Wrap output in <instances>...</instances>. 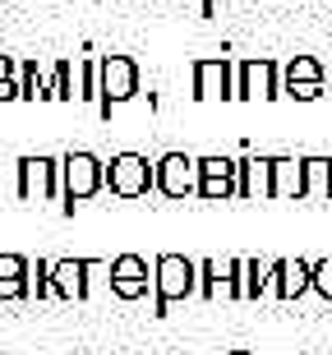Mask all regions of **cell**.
<instances>
[{
	"mask_svg": "<svg viewBox=\"0 0 332 355\" xmlns=\"http://www.w3.org/2000/svg\"><path fill=\"white\" fill-rule=\"evenodd\" d=\"M0 102H19V60L0 55Z\"/></svg>",
	"mask_w": 332,
	"mask_h": 355,
	"instance_id": "22",
	"label": "cell"
},
{
	"mask_svg": "<svg viewBox=\"0 0 332 355\" xmlns=\"http://www.w3.org/2000/svg\"><path fill=\"white\" fill-rule=\"evenodd\" d=\"M194 97L199 102L236 97V65L231 60H194Z\"/></svg>",
	"mask_w": 332,
	"mask_h": 355,
	"instance_id": "11",
	"label": "cell"
},
{
	"mask_svg": "<svg viewBox=\"0 0 332 355\" xmlns=\"http://www.w3.org/2000/svg\"><path fill=\"white\" fill-rule=\"evenodd\" d=\"M107 189L116 198H143L148 189H157V162H148L143 153H116L107 162Z\"/></svg>",
	"mask_w": 332,
	"mask_h": 355,
	"instance_id": "3",
	"label": "cell"
},
{
	"mask_svg": "<svg viewBox=\"0 0 332 355\" xmlns=\"http://www.w3.org/2000/svg\"><path fill=\"white\" fill-rule=\"evenodd\" d=\"M305 198H332V157H305Z\"/></svg>",
	"mask_w": 332,
	"mask_h": 355,
	"instance_id": "18",
	"label": "cell"
},
{
	"mask_svg": "<svg viewBox=\"0 0 332 355\" xmlns=\"http://www.w3.org/2000/svg\"><path fill=\"white\" fill-rule=\"evenodd\" d=\"M240 198H272V157L240 162Z\"/></svg>",
	"mask_w": 332,
	"mask_h": 355,
	"instance_id": "15",
	"label": "cell"
},
{
	"mask_svg": "<svg viewBox=\"0 0 332 355\" xmlns=\"http://www.w3.org/2000/svg\"><path fill=\"white\" fill-rule=\"evenodd\" d=\"M28 259L24 254H0V277H28Z\"/></svg>",
	"mask_w": 332,
	"mask_h": 355,
	"instance_id": "25",
	"label": "cell"
},
{
	"mask_svg": "<svg viewBox=\"0 0 332 355\" xmlns=\"http://www.w3.org/2000/svg\"><path fill=\"white\" fill-rule=\"evenodd\" d=\"M28 295H33L28 277H0V300H28Z\"/></svg>",
	"mask_w": 332,
	"mask_h": 355,
	"instance_id": "24",
	"label": "cell"
},
{
	"mask_svg": "<svg viewBox=\"0 0 332 355\" xmlns=\"http://www.w3.org/2000/svg\"><path fill=\"white\" fill-rule=\"evenodd\" d=\"M199 295L203 300H240V259H203Z\"/></svg>",
	"mask_w": 332,
	"mask_h": 355,
	"instance_id": "9",
	"label": "cell"
},
{
	"mask_svg": "<svg viewBox=\"0 0 332 355\" xmlns=\"http://www.w3.org/2000/svg\"><path fill=\"white\" fill-rule=\"evenodd\" d=\"M19 198L24 203H46L60 198V162L55 157H19Z\"/></svg>",
	"mask_w": 332,
	"mask_h": 355,
	"instance_id": "5",
	"label": "cell"
},
{
	"mask_svg": "<svg viewBox=\"0 0 332 355\" xmlns=\"http://www.w3.org/2000/svg\"><path fill=\"white\" fill-rule=\"evenodd\" d=\"M281 97H295V102H314V97H323V83H291V88H281Z\"/></svg>",
	"mask_w": 332,
	"mask_h": 355,
	"instance_id": "26",
	"label": "cell"
},
{
	"mask_svg": "<svg viewBox=\"0 0 332 355\" xmlns=\"http://www.w3.org/2000/svg\"><path fill=\"white\" fill-rule=\"evenodd\" d=\"M314 291L332 300V263H314Z\"/></svg>",
	"mask_w": 332,
	"mask_h": 355,
	"instance_id": "27",
	"label": "cell"
},
{
	"mask_svg": "<svg viewBox=\"0 0 332 355\" xmlns=\"http://www.w3.org/2000/svg\"><path fill=\"white\" fill-rule=\"evenodd\" d=\"M157 189L166 198H189L199 194V157H185V153H166L157 162Z\"/></svg>",
	"mask_w": 332,
	"mask_h": 355,
	"instance_id": "8",
	"label": "cell"
},
{
	"mask_svg": "<svg viewBox=\"0 0 332 355\" xmlns=\"http://www.w3.org/2000/svg\"><path fill=\"white\" fill-rule=\"evenodd\" d=\"M240 194V162L231 157H199V198L217 203V198Z\"/></svg>",
	"mask_w": 332,
	"mask_h": 355,
	"instance_id": "10",
	"label": "cell"
},
{
	"mask_svg": "<svg viewBox=\"0 0 332 355\" xmlns=\"http://www.w3.org/2000/svg\"><path fill=\"white\" fill-rule=\"evenodd\" d=\"M226 355H250V351H226Z\"/></svg>",
	"mask_w": 332,
	"mask_h": 355,
	"instance_id": "29",
	"label": "cell"
},
{
	"mask_svg": "<svg viewBox=\"0 0 332 355\" xmlns=\"http://www.w3.org/2000/svg\"><path fill=\"white\" fill-rule=\"evenodd\" d=\"M199 5H203V0H199Z\"/></svg>",
	"mask_w": 332,
	"mask_h": 355,
	"instance_id": "32",
	"label": "cell"
},
{
	"mask_svg": "<svg viewBox=\"0 0 332 355\" xmlns=\"http://www.w3.org/2000/svg\"><path fill=\"white\" fill-rule=\"evenodd\" d=\"M328 83H332V69H328Z\"/></svg>",
	"mask_w": 332,
	"mask_h": 355,
	"instance_id": "31",
	"label": "cell"
},
{
	"mask_svg": "<svg viewBox=\"0 0 332 355\" xmlns=\"http://www.w3.org/2000/svg\"><path fill=\"white\" fill-rule=\"evenodd\" d=\"M272 295L277 300H300V295H309L314 291V263H305V259H277L272 263Z\"/></svg>",
	"mask_w": 332,
	"mask_h": 355,
	"instance_id": "12",
	"label": "cell"
},
{
	"mask_svg": "<svg viewBox=\"0 0 332 355\" xmlns=\"http://www.w3.org/2000/svg\"><path fill=\"white\" fill-rule=\"evenodd\" d=\"M88 272H93V259H60V263H51L55 300H83L88 295Z\"/></svg>",
	"mask_w": 332,
	"mask_h": 355,
	"instance_id": "13",
	"label": "cell"
},
{
	"mask_svg": "<svg viewBox=\"0 0 332 355\" xmlns=\"http://www.w3.org/2000/svg\"><path fill=\"white\" fill-rule=\"evenodd\" d=\"M152 272H157V318H166V309H171V300H189V295H199V263L194 259H185V254H161L157 263H152Z\"/></svg>",
	"mask_w": 332,
	"mask_h": 355,
	"instance_id": "2",
	"label": "cell"
},
{
	"mask_svg": "<svg viewBox=\"0 0 332 355\" xmlns=\"http://www.w3.org/2000/svg\"><path fill=\"white\" fill-rule=\"evenodd\" d=\"M217 5H226V0H203V14H213Z\"/></svg>",
	"mask_w": 332,
	"mask_h": 355,
	"instance_id": "28",
	"label": "cell"
},
{
	"mask_svg": "<svg viewBox=\"0 0 332 355\" xmlns=\"http://www.w3.org/2000/svg\"><path fill=\"white\" fill-rule=\"evenodd\" d=\"M28 282H33V291H37V300H55V286H51V263H46V259H37V263L28 268Z\"/></svg>",
	"mask_w": 332,
	"mask_h": 355,
	"instance_id": "23",
	"label": "cell"
},
{
	"mask_svg": "<svg viewBox=\"0 0 332 355\" xmlns=\"http://www.w3.org/2000/svg\"><path fill=\"white\" fill-rule=\"evenodd\" d=\"M134 97H139V65L130 55H102V102H97V111L111 116V106L134 102Z\"/></svg>",
	"mask_w": 332,
	"mask_h": 355,
	"instance_id": "4",
	"label": "cell"
},
{
	"mask_svg": "<svg viewBox=\"0 0 332 355\" xmlns=\"http://www.w3.org/2000/svg\"><path fill=\"white\" fill-rule=\"evenodd\" d=\"M79 102H102V60H79Z\"/></svg>",
	"mask_w": 332,
	"mask_h": 355,
	"instance_id": "21",
	"label": "cell"
},
{
	"mask_svg": "<svg viewBox=\"0 0 332 355\" xmlns=\"http://www.w3.org/2000/svg\"><path fill=\"white\" fill-rule=\"evenodd\" d=\"M19 97L24 102H51V79H42L37 60H24L19 65Z\"/></svg>",
	"mask_w": 332,
	"mask_h": 355,
	"instance_id": "19",
	"label": "cell"
},
{
	"mask_svg": "<svg viewBox=\"0 0 332 355\" xmlns=\"http://www.w3.org/2000/svg\"><path fill=\"white\" fill-rule=\"evenodd\" d=\"M291 355H305V351H291Z\"/></svg>",
	"mask_w": 332,
	"mask_h": 355,
	"instance_id": "30",
	"label": "cell"
},
{
	"mask_svg": "<svg viewBox=\"0 0 332 355\" xmlns=\"http://www.w3.org/2000/svg\"><path fill=\"white\" fill-rule=\"evenodd\" d=\"M272 286V263L263 259H240V300H259Z\"/></svg>",
	"mask_w": 332,
	"mask_h": 355,
	"instance_id": "16",
	"label": "cell"
},
{
	"mask_svg": "<svg viewBox=\"0 0 332 355\" xmlns=\"http://www.w3.org/2000/svg\"><path fill=\"white\" fill-rule=\"evenodd\" d=\"M111 291H116L120 300H143L148 286H157V272L148 268V259H139V254H120L116 263H111Z\"/></svg>",
	"mask_w": 332,
	"mask_h": 355,
	"instance_id": "7",
	"label": "cell"
},
{
	"mask_svg": "<svg viewBox=\"0 0 332 355\" xmlns=\"http://www.w3.org/2000/svg\"><path fill=\"white\" fill-rule=\"evenodd\" d=\"M236 97H245V102H272V97H281V69L272 65V60H240L236 65Z\"/></svg>",
	"mask_w": 332,
	"mask_h": 355,
	"instance_id": "6",
	"label": "cell"
},
{
	"mask_svg": "<svg viewBox=\"0 0 332 355\" xmlns=\"http://www.w3.org/2000/svg\"><path fill=\"white\" fill-rule=\"evenodd\" d=\"M51 102H79V65L60 60L51 74Z\"/></svg>",
	"mask_w": 332,
	"mask_h": 355,
	"instance_id": "20",
	"label": "cell"
},
{
	"mask_svg": "<svg viewBox=\"0 0 332 355\" xmlns=\"http://www.w3.org/2000/svg\"><path fill=\"white\" fill-rule=\"evenodd\" d=\"M272 198H305V157H272Z\"/></svg>",
	"mask_w": 332,
	"mask_h": 355,
	"instance_id": "14",
	"label": "cell"
},
{
	"mask_svg": "<svg viewBox=\"0 0 332 355\" xmlns=\"http://www.w3.org/2000/svg\"><path fill=\"white\" fill-rule=\"evenodd\" d=\"M102 189H107V162L97 157V153H65L60 157V198H65V212H74L79 203H88Z\"/></svg>",
	"mask_w": 332,
	"mask_h": 355,
	"instance_id": "1",
	"label": "cell"
},
{
	"mask_svg": "<svg viewBox=\"0 0 332 355\" xmlns=\"http://www.w3.org/2000/svg\"><path fill=\"white\" fill-rule=\"evenodd\" d=\"M291 83H328V69L314 55H291L281 65V88H291Z\"/></svg>",
	"mask_w": 332,
	"mask_h": 355,
	"instance_id": "17",
	"label": "cell"
}]
</instances>
